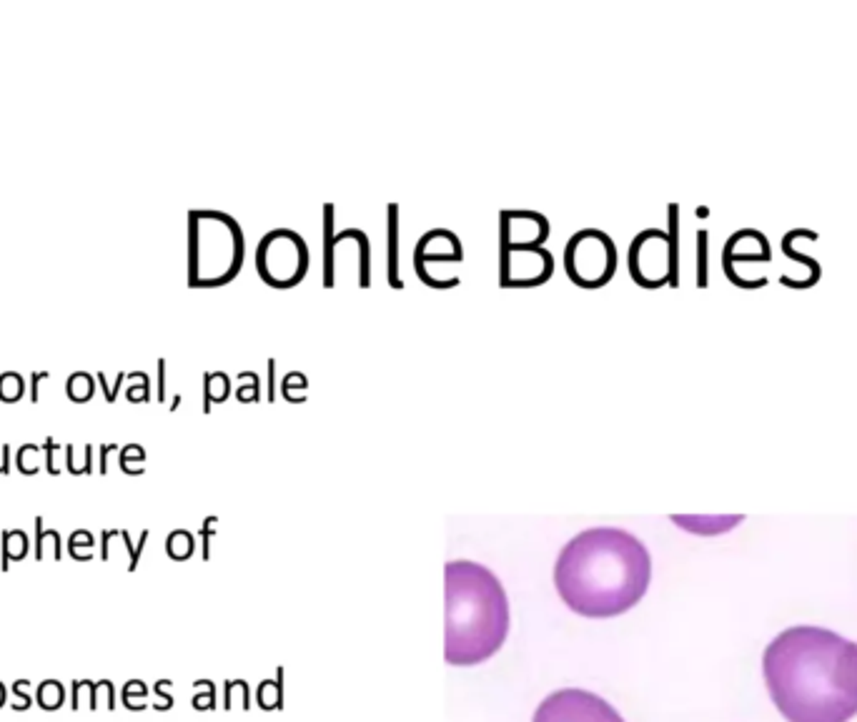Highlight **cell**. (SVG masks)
Wrapping results in <instances>:
<instances>
[{
    "label": "cell",
    "mask_w": 857,
    "mask_h": 722,
    "mask_svg": "<svg viewBox=\"0 0 857 722\" xmlns=\"http://www.w3.org/2000/svg\"><path fill=\"white\" fill-rule=\"evenodd\" d=\"M767 692L787 722H850L857 715V645L832 629L790 627L762 657Z\"/></svg>",
    "instance_id": "obj_1"
},
{
    "label": "cell",
    "mask_w": 857,
    "mask_h": 722,
    "mask_svg": "<svg viewBox=\"0 0 857 722\" xmlns=\"http://www.w3.org/2000/svg\"><path fill=\"white\" fill-rule=\"evenodd\" d=\"M652 582V557L635 534L619 526H592L561 547L554 587L572 612L609 620L642 602Z\"/></svg>",
    "instance_id": "obj_2"
},
{
    "label": "cell",
    "mask_w": 857,
    "mask_h": 722,
    "mask_svg": "<svg viewBox=\"0 0 857 722\" xmlns=\"http://www.w3.org/2000/svg\"><path fill=\"white\" fill-rule=\"evenodd\" d=\"M512 627L504 585L479 562L444 564V660L474 667L504 647Z\"/></svg>",
    "instance_id": "obj_3"
},
{
    "label": "cell",
    "mask_w": 857,
    "mask_h": 722,
    "mask_svg": "<svg viewBox=\"0 0 857 722\" xmlns=\"http://www.w3.org/2000/svg\"><path fill=\"white\" fill-rule=\"evenodd\" d=\"M243 229L223 211L189 213V284L196 289L223 286L243 266Z\"/></svg>",
    "instance_id": "obj_4"
},
{
    "label": "cell",
    "mask_w": 857,
    "mask_h": 722,
    "mask_svg": "<svg viewBox=\"0 0 857 722\" xmlns=\"http://www.w3.org/2000/svg\"><path fill=\"white\" fill-rule=\"evenodd\" d=\"M309 246L304 236L291 229H273L256 246V271L261 281L273 289H291L304 281L309 271Z\"/></svg>",
    "instance_id": "obj_5"
},
{
    "label": "cell",
    "mask_w": 857,
    "mask_h": 722,
    "mask_svg": "<svg viewBox=\"0 0 857 722\" xmlns=\"http://www.w3.org/2000/svg\"><path fill=\"white\" fill-rule=\"evenodd\" d=\"M567 276L581 289H601L617 274V246L599 229L577 231L564 246Z\"/></svg>",
    "instance_id": "obj_6"
},
{
    "label": "cell",
    "mask_w": 857,
    "mask_h": 722,
    "mask_svg": "<svg viewBox=\"0 0 857 722\" xmlns=\"http://www.w3.org/2000/svg\"><path fill=\"white\" fill-rule=\"evenodd\" d=\"M629 276L644 289H659L675 278V238L667 231L647 229L637 234L627 251Z\"/></svg>",
    "instance_id": "obj_7"
},
{
    "label": "cell",
    "mask_w": 857,
    "mask_h": 722,
    "mask_svg": "<svg viewBox=\"0 0 857 722\" xmlns=\"http://www.w3.org/2000/svg\"><path fill=\"white\" fill-rule=\"evenodd\" d=\"M532 722H624L612 702L581 687H564L537 705Z\"/></svg>",
    "instance_id": "obj_8"
},
{
    "label": "cell",
    "mask_w": 857,
    "mask_h": 722,
    "mask_svg": "<svg viewBox=\"0 0 857 722\" xmlns=\"http://www.w3.org/2000/svg\"><path fill=\"white\" fill-rule=\"evenodd\" d=\"M554 274V258L544 246H517L501 249L499 284L504 286H539Z\"/></svg>",
    "instance_id": "obj_9"
},
{
    "label": "cell",
    "mask_w": 857,
    "mask_h": 722,
    "mask_svg": "<svg viewBox=\"0 0 857 722\" xmlns=\"http://www.w3.org/2000/svg\"><path fill=\"white\" fill-rule=\"evenodd\" d=\"M549 236V221L537 211H501L499 238L501 249L541 246Z\"/></svg>",
    "instance_id": "obj_10"
},
{
    "label": "cell",
    "mask_w": 857,
    "mask_h": 722,
    "mask_svg": "<svg viewBox=\"0 0 857 722\" xmlns=\"http://www.w3.org/2000/svg\"><path fill=\"white\" fill-rule=\"evenodd\" d=\"M461 256H464V251H461L456 234L446 229H434L418 238L416 249H414V269H416L418 276L421 271L429 269V263H459Z\"/></svg>",
    "instance_id": "obj_11"
},
{
    "label": "cell",
    "mask_w": 857,
    "mask_h": 722,
    "mask_svg": "<svg viewBox=\"0 0 857 722\" xmlns=\"http://www.w3.org/2000/svg\"><path fill=\"white\" fill-rule=\"evenodd\" d=\"M28 547H30V542H28V534L23 532V529H6V532H3V557H0V567L8 569L10 567V562L23 560L28 554Z\"/></svg>",
    "instance_id": "obj_12"
},
{
    "label": "cell",
    "mask_w": 857,
    "mask_h": 722,
    "mask_svg": "<svg viewBox=\"0 0 857 722\" xmlns=\"http://www.w3.org/2000/svg\"><path fill=\"white\" fill-rule=\"evenodd\" d=\"M61 532L58 529H46L43 526V517H35V560L46 557V549H53V557L61 560L63 547H61Z\"/></svg>",
    "instance_id": "obj_13"
},
{
    "label": "cell",
    "mask_w": 857,
    "mask_h": 722,
    "mask_svg": "<svg viewBox=\"0 0 857 722\" xmlns=\"http://www.w3.org/2000/svg\"><path fill=\"white\" fill-rule=\"evenodd\" d=\"M35 700H38V707L48 710V712H53V710H61L63 702H66V687H63L58 680H46L38 685V692H35Z\"/></svg>",
    "instance_id": "obj_14"
},
{
    "label": "cell",
    "mask_w": 857,
    "mask_h": 722,
    "mask_svg": "<svg viewBox=\"0 0 857 722\" xmlns=\"http://www.w3.org/2000/svg\"><path fill=\"white\" fill-rule=\"evenodd\" d=\"M95 685L93 680H75L70 687V707L78 712L81 707L98 710V700H95Z\"/></svg>",
    "instance_id": "obj_15"
},
{
    "label": "cell",
    "mask_w": 857,
    "mask_h": 722,
    "mask_svg": "<svg viewBox=\"0 0 857 722\" xmlns=\"http://www.w3.org/2000/svg\"><path fill=\"white\" fill-rule=\"evenodd\" d=\"M93 377L88 372H73L68 377V397L73 401H86L93 394Z\"/></svg>",
    "instance_id": "obj_16"
},
{
    "label": "cell",
    "mask_w": 857,
    "mask_h": 722,
    "mask_svg": "<svg viewBox=\"0 0 857 722\" xmlns=\"http://www.w3.org/2000/svg\"><path fill=\"white\" fill-rule=\"evenodd\" d=\"M93 544H95V540L88 529H75V532L68 537V552H70V557L78 562L90 560V552H86V549H90Z\"/></svg>",
    "instance_id": "obj_17"
},
{
    "label": "cell",
    "mask_w": 857,
    "mask_h": 722,
    "mask_svg": "<svg viewBox=\"0 0 857 722\" xmlns=\"http://www.w3.org/2000/svg\"><path fill=\"white\" fill-rule=\"evenodd\" d=\"M26 392V381L18 372L0 374V399L3 401H18Z\"/></svg>",
    "instance_id": "obj_18"
},
{
    "label": "cell",
    "mask_w": 857,
    "mask_h": 722,
    "mask_svg": "<svg viewBox=\"0 0 857 722\" xmlns=\"http://www.w3.org/2000/svg\"><path fill=\"white\" fill-rule=\"evenodd\" d=\"M38 457H41V446L33 444V441H28V444H23L21 449H18V454H15V464H18V469H21L23 474H35L41 469Z\"/></svg>",
    "instance_id": "obj_19"
},
{
    "label": "cell",
    "mask_w": 857,
    "mask_h": 722,
    "mask_svg": "<svg viewBox=\"0 0 857 722\" xmlns=\"http://www.w3.org/2000/svg\"><path fill=\"white\" fill-rule=\"evenodd\" d=\"M143 459H146V454H143V449L138 444H128V446H123L121 449V466L128 474L141 472V469H135L133 466V462H143Z\"/></svg>",
    "instance_id": "obj_20"
},
{
    "label": "cell",
    "mask_w": 857,
    "mask_h": 722,
    "mask_svg": "<svg viewBox=\"0 0 857 722\" xmlns=\"http://www.w3.org/2000/svg\"><path fill=\"white\" fill-rule=\"evenodd\" d=\"M28 687H30V680H15L13 682V695H15V705L13 710H28L33 705V697L28 695Z\"/></svg>",
    "instance_id": "obj_21"
},
{
    "label": "cell",
    "mask_w": 857,
    "mask_h": 722,
    "mask_svg": "<svg viewBox=\"0 0 857 722\" xmlns=\"http://www.w3.org/2000/svg\"><path fill=\"white\" fill-rule=\"evenodd\" d=\"M168 549L173 557H183L191 549V537L186 532H173L168 537Z\"/></svg>",
    "instance_id": "obj_22"
},
{
    "label": "cell",
    "mask_w": 857,
    "mask_h": 722,
    "mask_svg": "<svg viewBox=\"0 0 857 722\" xmlns=\"http://www.w3.org/2000/svg\"><path fill=\"white\" fill-rule=\"evenodd\" d=\"M43 449H46V469L50 474H61V466L55 464V449H58V441L53 437H48L43 441Z\"/></svg>",
    "instance_id": "obj_23"
},
{
    "label": "cell",
    "mask_w": 857,
    "mask_h": 722,
    "mask_svg": "<svg viewBox=\"0 0 857 722\" xmlns=\"http://www.w3.org/2000/svg\"><path fill=\"white\" fill-rule=\"evenodd\" d=\"M123 379H126V374H118V377H115V384H108V381H106V374L103 372H98V384H101V389L103 392H106V399H108V401H113L115 399V394H118V389H121V381Z\"/></svg>",
    "instance_id": "obj_24"
},
{
    "label": "cell",
    "mask_w": 857,
    "mask_h": 722,
    "mask_svg": "<svg viewBox=\"0 0 857 722\" xmlns=\"http://www.w3.org/2000/svg\"><path fill=\"white\" fill-rule=\"evenodd\" d=\"M118 532L115 529H103L101 534V560H108L110 557V540H115Z\"/></svg>",
    "instance_id": "obj_25"
},
{
    "label": "cell",
    "mask_w": 857,
    "mask_h": 722,
    "mask_svg": "<svg viewBox=\"0 0 857 722\" xmlns=\"http://www.w3.org/2000/svg\"><path fill=\"white\" fill-rule=\"evenodd\" d=\"M110 452H118V444H101L98 446V454H101V464H98V469H101V474H106L108 472V454Z\"/></svg>",
    "instance_id": "obj_26"
},
{
    "label": "cell",
    "mask_w": 857,
    "mask_h": 722,
    "mask_svg": "<svg viewBox=\"0 0 857 722\" xmlns=\"http://www.w3.org/2000/svg\"><path fill=\"white\" fill-rule=\"evenodd\" d=\"M48 377H50V372H33L30 374V384H33L30 399H33V401H38V379H48Z\"/></svg>",
    "instance_id": "obj_27"
},
{
    "label": "cell",
    "mask_w": 857,
    "mask_h": 722,
    "mask_svg": "<svg viewBox=\"0 0 857 722\" xmlns=\"http://www.w3.org/2000/svg\"><path fill=\"white\" fill-rule=\"evenodd\" d=\"M6 697H8V692H6V687H3V682H0V707L6 705Z\"/></svg>",
    "instance_id": "obj_28"
}]
</instances>
